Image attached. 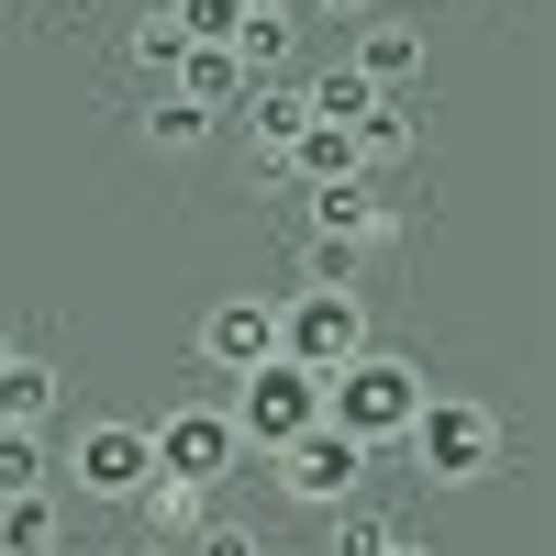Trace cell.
<instances>
[{
  "label": "cell",
  "mask_w": 556,
  "mask_h": 556,
  "mask_svg": "<svg viewBox=\"0 0 556 556\" xmlns=\"http://www.w3.org/2000/svg\"><path fill=\"white\" fill-rule=\"evenodd\" d=\"M167 89H178V101H201V112L223 123V112H235V101H245L256 78L235 67V45H190V56H178V78H167Z\"/></svg>",
  "instance_id": "14"
},
{
  "label": "cell",
  "mask_w": 556,
  "mask_h": 556,
  "mask_svg": "<svg viewBox=\"0 0 556 556\" xmlns=\"http://www.w3.org/2000/svg\"><path fill=\"white\" fill-rule=\"evenodd\" d=\"M235 67H245V78H301V12H290V0H245Z\"/></svg>",
  "instance_id": "11"
},
{
  "label": "cell",
  "mask_w": 556,
  "mask_h": 556,
  "mask_svg": "<svg viewBox=\"0 0 556 556\" xmlns=\"http://www.w3.org/2000/svg\"><path fill=\"white\" fill-rule=\"evenodd\" d=\"M379 556H434V545H412V534H390V545H379Z\"/></svg>",
  "instance_id": "27"
},
{
  "label": "cell",
  "mask_w": 556,
  "mask_h": 556,
  "mask_svg": "<svg viewBox=\"0 0 556 556\" xmlns=\"http://www.w3.org/2000/svg\"><path fill=\"white\" fill-rule=\"evenodd\" d=\"M146 445H156V479H190V490H223V479L245 468V434H235V412H223V401H178V412H156Z\"/></svg>",
  "instance_id": "4"
},
{
  "label": "cell",
  "mask_w": 556,
  "mask_h": 556,
  "mask_svg": "<svg viewBox=\"0 0 556 556\" xmlns=\"http://www.w3.org/2000/svg\"><path fill=\"white\" fill-rule=\"evenodd\" d=\"M312 12H334V23H367V12H379V0H312Z\"/></svg>",
  "instance_id": "26"
},
{
  "label": "cell",
  "mask_w": 556,
  "mask_h": 556,
  "mask_svg": "<svg viewBox=\"0 0 556 556\" xmlns=\"http://www.w3.org/2000/svg\"><path fill=\"white\" fill-rule=\"evenodd\" d=\"M167 12H178V34H190V45H235L245 0H167Z\"/></svg>",
  "instance_id": "24"
},
{
  "label": "cell",
  "mask_w": 556,
  "mask_h": 556,
  "mask_svg": "<svg viewBox=\"0 0 556 556\" xmlns=\"http://www.w3.org/2000/svg\"><path fill=\"white\" fill-rule=\"evenodd\" d=\"M401 445H412V468H424L434 490H479V479L501 468V445H513V434H501L490 401H424Z\"/></svg>",
  "instance_id": "2"
},
{
  "label": "cell",
  "mask_w": 556,
  "mask_h": 556,
  "mask_svg": "<svg viewBox=\"0 0 556 556\" xmlns=\"http://www.w3.org/2000/svg\"><path fill=\"white\" fill-rule=\"evenodd\" d=\"M424 156V112L401 101V89H379V101H367V123H356V167L379 178V167H412Z\"/></svg>",
  "instance_id": "12"
},
{
  "label": "cell",
  "mask_w": 556,
  "mask_h": 556,
  "mask_svg": "<svg viewBox=\"0 0 556 556\" xmlns=\"http://www.w3.org/2000/svg\"><path fill=\"white\" fill-rule=\"evenodd\" d=\"M235 112H245V134H256V156H290V134L312 123V112H301V78H256Z\"/></svg>",
  "instance_id": "16"
},
{
  "label": "cell",
  "mask_w": 556,
  "mask_h": 556,
  "mask_svg": "<svg viewBox=\"0 0 556 556\" xmlns=\"http://www.w3.org/2000/svg\"><path fill=\"white\" fill-rule=\"evenodd\" d=\"M379 334H367V301L356 290H290L278 301V356L312 367V379H334L345 356H367Z\"/></svg>",
  "instance_id": "5"
},
{
  "label": "cell",
  "mask_w": 556,
  "mask_h": 556,
  "mask_svg": "<svg viewBox=\"0 0 556 556\" xmlns=\"http://www.w3.org/2000/svg\"><path fill=\"white\" fill-rule=\"evenodd\" d=\"M156 479V445H146V424H78L67 434V490H89V501H112V513H134V490Z\"/></svg>",
  "instance_id": "7"
},
{
  "label": "cell",
  "mask_w": 556,
  "mask_h": 556,
  "mask_svg": "<svg viewBox=\"0 0 556 556\" xmlns=\"http://www.w3.org/2000/svg\"><path fill=\"white\" fill-rule=\"evenodd\" d=\"M267 468H278V490H290L301 513H334V501H367V468H379V456H367L356 434H334V424H312V434L278 445Z\"/></svg>",
  "instance_id": "6"
},
{
  "label": "cell",
  "mask_w": 556,
  "mask_h": 556,
  "mask_svg": "<svg viewBox=\"0 0 556 556\" xmlns=\"http://www.w3.org/2000/svg\"><path fill=\"white\" fill-rule=\"evenodd\" d=\"M178 56H190V34H178V12L156 0V12L123 34V67H146V78H178Z\"/></svg>",
  "instance_id": "21"
},
{
  "label": "cell",
  "mask_w": 556,
  "mask_h": 556,
  "mask_svg": "<svg viewBox=\"0 0 556 556\" xmlns=\"http://www.w3.org/2000/svg\"><path fill=\"white\" fill-rule=\"evenodd\" d=\"M0 556H67V513H56V490L0 501Z\"/></svg>",
  "instance_id": "15"
},
{
  "label": "cell",
  "mask_w": 556,
  "mask_h": 556,
  "mask_svg": "<svg viewBox=\"0 0 556 556\" xmlns=\"http://www.w3.org/2000/svg\"><path fill=\"white\" fill-rule=\"evenodd\" d=\"M178 556H267V545H256V534H245V523H223V513H212V523H201V534H190V545H178Z\"/></svg>",
  "instance_id": "25"
},
{
  "label": "cell",
  "mask_w": 556,
  "mask_h": 556,
  "mask_svg": "<svg viewBox=\"0 0 556 556\" xmlns=\"http://www.w3.org/2000/svg\"><path fill=\"white\" fill-rule=\"evenodd\" d=\"M424 56H434V45H424V23H401V12H367L345 67H356L367 89H412V78H424Z\"/></svg>",
  "instance_id": "9"
},
{
  "label": "cell",
  "mask_w": 556,
  "mask_h": 556,
  "mask_svg": "<svg viewBox=\"0 0 556 556\" xmlns=\"http://www.w3.org/2000/svg\"><path fill=\"white\" fill-rule=\"evenodd\" d=\"M424 401H434V390H424V367L390 356V345H367V356H345L334 379H323V424L356 434L367 456H379V445H401V434H412V412H424Z\"/></svg>",
  "instance_id": "1"
},
{
  "label": "cell",
  "mask_w": 556,
  "mask_h": 556,
  "mask_svg": "<svg viewBox=\"0 0 556 556\" xmlns=\"http://www.w3.org/2000/svg\"><path fill=\"white\" fill-rule=\"evenodd\" d=\"M367 101H379V89H367L356 67H312V78H301V112H312V123H345V134H356Z\"/></svg>",
  "instance_id": "18"
},
{
  "label": "cell",
  "mask_w": 556,
  "mask_h": 556,
  "mask_svg": "<svg viewBox=\"0 0 556 556\" xmlns=\"http://www.w3.org/2000/svg\"><path fill=\"white\" fill-rule=\"evenodd\" d=\"M146 146H156V156H201V146H212V112L178 101V89H156V101H146Z\"/></svg>",
  "instance_id": "19"
},
{
  "label": "cell",
  "mask_w": 556,
  "mask_h": 556,
  "mask_svg": "<svg viewBox=\"0 0 556 556\" xmlns=\"http://www.w3.org/2000/svg\"><path fill=\"white\" fill-rule=\"evenodd\" d=\"M0 367H12V334H0Z\"/></svg>",
  "instance_id": "29"
},
{
  "label": "cell",
  "mask_w": 556,
  "mask_h": 556,
  "mask_svg": "<svg viewBox=\"0 0 556 556\" xmlns=\"http://www.w3.org/2000/svg\"><path fill=\"white\" fill-rule=\"evenodd\" d=\"M312 223L301 235H345V245H390V212H379V178H312Z\"/></svg>",
  "instance_id": "10"
},
{
  "label": "cell",
  "mask_w": 556,
  "mask_h": 556,
  "mask_svg": "<svg viewBox=\"0 0 556 556\" xmlns=\"http://www.w3.org/2000/svg\"><path fill=\"white\" fill-rule=\"evenodd\" d=\"M23 490H56V456H45L34 424H0V501H23Z\"/></svg>",
  "instance_id": "20"
},
{
  "label": "cell",
  "mask_w": 556,
  "mask_h": 556,
  "mask_svg": "<svg viewBox=\"0 0 556 556\" xmlns=\"http://www.w3.org/2000/svg\"><path fill=\"white\" fill-rule=\"evenodd\" d=\"M134 556H178V545H134Z\"/></svg>",
  "instance_id": "28"
},
{
  "label": "cell",
  "mask_w": 556,
  "mask_h": 556,
  "mask_svg": "<svg viewBox=\"0 0 556 556\" xmlns=\"http://www.w3.org/2000/svg\"><path fill=\"white\" fill-rule=\"evenodd\" d=\"M56 401H67V379H56V356H23L12 345V367H0V424H56Z\"/></svg>",
  "instance_id": "13"
},
{
  "label": "cell",
  "mask_w": 556,
  "mask_h": 556,
  "mask_svg": "<svg viewBox=\"0 0 556 556\" xmlns=\"http://www.w3.org/2000/svg\"><path fill=\"white\" fill-rule=\"evenodd\" d=\"M190 356H201V367H223V379H245V367H267V356H278V301H267V290H223V301L201 312Z\"/></svg>",
  "instance_id": "8"
},
{
  "label": "cell",
  "mask_w": 556,
  "mask_h": 556,
  "mask_svg": "<svg viewBox=\"0 0 556 556\" xmlns=\"http://www.w3.org/2000/svg\"><path fill=\"white\" fill-rule=\"evenodd\" d=\"M401 523L390 513H367V501H334V534H323V556H379Z\"/></svg>",
  "instance_id": "23"
},
{
  "label": "cell",
  "mask_w": 556,
  "mask_h": 556,
  "mask_svg": "<svg viewBox=\"0 0 556 556\" xmlns=\"http://www.w3.org/2000/svg\"><path fill=\"white\" fill-rule=\"evenodd\" d=\"M356 267H367V245H345V235H301V290H356Z\"/></svg>",
  "instance_id": "22"
},
{
  "label": "cell",
  "mask_w": 556,
  "mask_h": 556,
  "mask_svg": "<svg viewBox=\"0 0 556 556\" xmlns=\"http://www.w3.org/2000/svg\"><path fill=\"white\" fill-rule=\"evenodd\" d=\"M134 513L156 523V545H190V534L212 523V490H190V479H146V490H134Z\"/></svg>",
  "instance_id": "17"
},
{
  "label": "cell",
  "mask_w": 556,
  "mask_h": 556,
  "mask_svg": "<svg viewBox=\"0 0 556 556\" xmlns=\"http://www.w3.org/2000/svg\"><path fill=\"white\" fill-rule=\"evenodd\" d=\"M223 412H235L245 456H278L290 434L323 424V379H312V367H290V356H267V367H245V379H235V401H223Z\"/></svg>",
  "instance_id": "3"
}]
</instances>
